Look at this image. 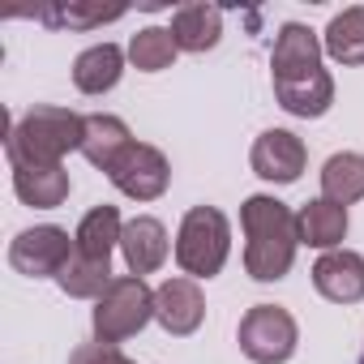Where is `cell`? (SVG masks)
I'll use <instances>...</instances> for the list:
<instances>
[{
    "mask_svg": "<svg viewBox=\"0 0 364 364\" xmlns=\"http://www.w3.org/2000/svg\"><path fill=\"white\" fill-rule=\"evenodd\" d=\"M240 232H245V270L257 283H279L287 279L300 232H296V210L270 193H253L240 206Z\"/></svg>",
    "mask_w": 364,
    "mask_h": 364,
    "instance_id": "obj_1",
    "label": "cell"
},
{
    "mask_svg": "<svg viewBox=\"0 0 364 364\" xmlns=\"http://www.w3.org/2000/svg\"><path fill=\"white\" fill-rule=\"evenodd\" d=\"M82 133H86V116L39 103L9 124L5 159L9 167H65V154L82 150Z\"/></svg>",
    "mask_w": 364,
    "mask_h": 364,
    "instance_id": "obj_2",
    "label": "cell"
},
{
    "mask_svg": "<svg viewBox=\"0 0 364 364\" xmlns=\"http://www.w3.org/2000/svg\"><path fill=\"white\" fill-rule=\"evenodd\" d=\"M232 253V223L219 206H193L176 232V266L189 279H215Z\"/></svg>",
    "mask_w": 364,
    "mask_h": 364,
    "instance_id": "obj_3",
    "label": "cell"
},
{
    "mask_svg": "<svg viewBox=\"0 0 364 364\" xmlns=\"http://www.w3.org/2000/svg\"><path fill=\"white\" fill-rule=\"evenodd\" d=\"M95 343H124L137 330H146L154 321V291L146 287V279L137 274H116L112 287L95 300Z\"/></svg>",
    "mask_w": 364,
    "mask_h": 364,
    "instance_id": "obj_4",
    "label": "cell"
},
{
    "mask_svg": "<svg viewBox=\"0 0 364 364\" xmlns=\"http://www.w3.org/2000/svg\"><path fill=\"white\" fill-rule=\"evenodd\" d=\"M236 343L253 364H287L300 347V326L283 304H253L240 317Z\"/></svg>",
    "mask_w": 364,
    "mask_h": 364,
    "instance_id": "obj_5",
    "label": "cell"
},
{
    "mask_svg": "<svg viewBox=\"0 0 364 364\" xmlns=\"http://www.w3.org/2000/svg\"><path fill=\"white\" fill-rule=\"evenodd\" d=\"M73 236L56 223H39V228H26L9 240V266L26 279H56L69 257H73Z\"/></svg>",
    "mask_w": 364,
    "mask_h": 364,
    "instance_id": "obj_6",
    "label": "cell"
},
{
    "mask_svg": "<svg viewBox=\"0 0 364 364\" xmlns=\"http://www.w3.org/2000/svg\"><path fill=\"white\" fill-rule=\"evenodd\" d=\"M107 180H112L124 198H133V202H154V198H163L167 185H171V163H167V154H163L159 146L133 141V146L124 150V159L107 171Z\"/></svg>",
    "mask_w": 364,
    "mask_h": 364,
    "instance_id": "obj_7",
    "label": "cell"
},
{
    "mask_svg": "<svg viewBox=\"0 0 364 364\" xmlns=\"http://www.w3.org/2000/svg\"><path fill=\"white\" fill-rule=\"evenodd\" d=\"M154 321L185 338V334H198L202 321H206V296H202V283L189 279V274H176V279H163L154 287Z\"/></svg>",
    "mask_w": 364,
    "mask_h": 364,
    "instance_id": "obj_8",
    "label": "cell"
},
{
    "mask_svg": "<svg viewBox=\"0 0 364 364\" xmlns=\"http://www.w3.org/2000/svg\"><path fill=\"white\" fill-rule=\"evenodd\" d=\"M304 163H309V150L291 129H266L249 150V167L270 185H296Z\"/></svg>",
    "mask_w": 364,
    "mask_h": 364,
    "instance_id": "obj_9",
    "label": "cell"
},
{
    "mask_svg": "<svg viewBox=\"0 0 364 364\" xmlns=\"http://www.w3.org/2000/svg\"><path fill=\"white\" fill-rule=\"evenodd\" d=\"M313 287L330 304H360L364 300V257L351 249H330L313 262Z\"/></svg>",
    "mask_w": 364,
    "mask_h": 364,
    "instance_id": "obj_10",
    "label": "cell"
},
{
    "mask_svg": "<svg viewBox=\"0 0 364 364\" xmlns=\"http://www.w3.org/2000/svg\"><path fill=\"white\" fill-rule=\"evenodd\" d=\"M321 39L317 31H309L304 22H283L279 35H274V52H270V77L283 82V77H300V73H313L321 69Z\"/></svg>",
    "mask_w": 364,
    "mask_h": 364,
    "instance_id": "obj_11",
    "label": "cell"
},
{
    "mask_svg": "<svg viewBox=\"0 0 364 364\" xmlns=\"http://www.w3.org/2000/svg\"><path fill=\"white\" fill-rule=\"evenodd\" d=\"M167 228L154 219V215H133L129 223H124V232H120V253H124V266H129V274H137V279H146V274H154L163 262H167Z\"/></svg>",
    "mask_w": 364,
    "mask_h": 364,
    "instance_id": "obj_12",
    "label": "cell"
},
{
    "mask_svg": "<svg viewBox=\"0 0 364 364\" xmlns=\"http://www.w3.org/2000/svg\"><path fill=\"white\" fill-rule=\"evenodd\" d=\"M274 99H279L283 112H291L300 120H317L334 103V77L326 69H313V73H300V77H283V82H274Z\"/></svg>",
    "mask_w": 364,
    "mask_h": 364,
    "instance_id": "obj_13",
    "label": "cell"
},
{
    "mask_svg": "<svg viewBox=\"0 0 364 364\" xmlns=\"http://www.w3.org/2000/svg\"><path fill=\"white\" fill-rule=\"evenodd\" d=\"M129 146H133V133H129V124H124L120 116H107V112L86 116L82 154H86V163H90V167L112 171V167L124 159V150H129Z\"/></svg>",
    "mask_w": 364,
    "mask_h": 364,
    "instance_id": "obj_14",
    "label": "cell"
},
{
    "mask_svg": "<svg viewBox=\"0 0 364 364\" xmlns=\"http://www.w3.org/2000/svg\"><path fill=\"white\" fill-rule=\"evenodd\" d=\"M296 232H300V245H309V249H321V253L343 249V240H347V206L313 198V202H304L296 210Z\"/></svg>",
    "mask_w": 364,
    "mask_h": 364,
    "instance_id": "obj_15",
    "label": "cell"
},
{
    "mask_svg": "<svg viewBox=\"0 0 364 364\" xmlns=\"http://www.w3.org/2000/svg\"><path fill=\"white\" fill-rule=\"evenodd\" d=\"M167 31L180 52H210L223 39V14L215 5H180Z\"/></svg>",
    "mask_w": 364,
    "mask_h": 364,
    "instance_id": "obj_16",
    "label": "cell"
},
{
    "mask_svg": "<svg viewBox=\"0 0 364 364\" xmlns=\"http://www.w3.org/2000/svg\"><path fill=\"white\" fill-rule=\"evenodd\" d=\"M14 171V193L35 206V210H56L65 206L69 189H73V180L65 167H9Z\"/></svg>",
    "mask_w": 364,
    "mask_h": 364,
    "instance_id": "obj_17",
    "label": "cell"
},
{
    "mask_svg": "<svg viewBox=\"0 0 364 364\" xmlns=\"http://www.w3.org/2000/svg\"><path fill=\"white\" fill-rule=\"evenodd\" d=\"M124 56L129 52H120L116 43H95V48L77 52V60H73V86L82 95H107L120 82V73H124Z\"/></svg>",
    "mask_w": 364,
    "mask_h": 364,
    "instance_id": "obj_18",
    "label": "cell"
},
{
    "mask_svg": "<svg viewBox=\"0 0 364 364\" xmlns=\"http://www.w3.org/2000/svg\"><path fill=\"white\" fill-rule=\"evenodd\" d=\"M120 232H124L120 210L103 202V206H95V210L82 215V223H77V232H73V245H77V253H86V257L112 262V249H120Z\"/></svg>",
    "mask_w": 364,
    "mask_h": 364,
    "instance_id": "obj_19",
    "label": "cell"
},
{
    "mask_svg": "<svg viewBox=\"0 0 364 364\" xmlns=\"http://www.w3.org/2000/svg\"><path fill=\"white\" fill-rule=\"evenodd\" d=\"M321 198L334 206H351L364 198V154L338 150L321 163Z\"/></svg>",
    "mask_w": 364,
    "mask_h": 364,
    "instance_id": "obj_20",
    "label": "cell"
},
{
    "mask_svg": "<svg viewBox=\"0 0 364 364\" xmlns=\"http://www.w3.org/2000/svg\"><path fill=\"white\" fill-rule=\"evenodd\" d=\"M112 279H116L112 274V262H99V257H86V253L73 249L69 266L56 274V287L65 296H73V300H99L112 287Z\"/></svg>",
    "mask_w": 364,
    "mask_h": 364,
    "instance_id": "obj_21",
    "label": "cell"
},
{
    "mask_svg": "<svg viewBox=\"0 0 364 364\" xmlns=\"http://www.w3.org/2000/svg\"><path fill=\"white\" fill-rule=\"evenodd\" d=\"M321 48L338 65H364V9L355 5V9L334 14L321 35Z\"/></svg>",
    "mask_w": 364,
    "mask_h": 364,
    "instance_id": "obj_22",
    "label": "cell"
},
{
    "mask_svg": "<svg viewBox=\"0 0 364 364\" xmlns=\"http://www.w3.org/2000/svg\"><path fill=\"white\" fill-rule=\"evenodd\" d=\"M176 56H180V48H176L167 26H146V31H137L129 39V60L141 73H163V69H171Z\"/></svg>",
    "mask_w": 364,
    "mask_h": 364,
    "instance_id": "obj_23",
    "label": "cell"
},
{
    "mask_svg": "<svg viewBox=\"0 0 364 364\" xmlns=\"http://www.w3.org/2000/svg\"><path fill=\"white\" fill-rule=\"evenodd\" d=\"M116 18H124L120 5H112V9H103V5H43V9H35V22L56 26V31H95V26H107Z\"/></svg>",
    "mask_w": 364,
    "mask_h": 364,
    "instance_id": "obj_24",
    "label": "cell"
},
{
    "mask_svg": "<svg viewBox=\"0 0 364 364\" xmlns=\"http://www.w3.org/2000/svg\"><path fill=\"white\" fill-rule=\"evenodd\" d=\"M69 364H137V360H129L120 347H107V343H82L69 355Z\"/></svg>",
    "mask_w": 364,
    "mask_h": 364,
    "instance_id": "obj_25",
    "label": "cell"
},
{
    "mask_svg": "<svg viewBox=\"0 0 364 364\" xmlns=\"http://www.w3.org/2000/svg\"><path fill=\"white\" fill-rule=\"evenodd\" d=\"M360 364H364V347H360Z\"/></svg>",
    "mask_w": 364,
    "mask_h": 364,
    "instance_id": "obj_26",
    "label": "cell"
}]
</instances>
